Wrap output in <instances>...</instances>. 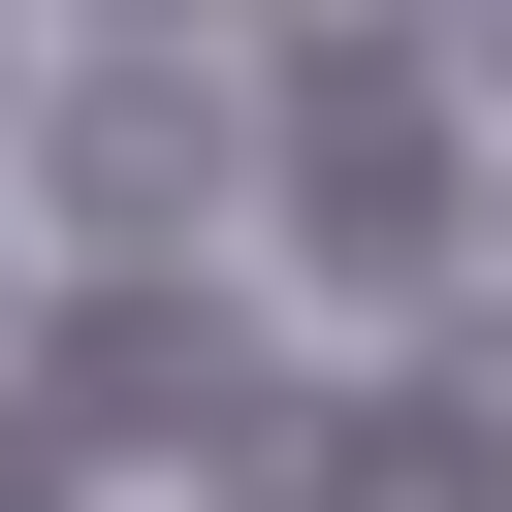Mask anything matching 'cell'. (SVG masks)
<instances>
[{
  "instance_id": "obj_1",
  "label": "cell",
  "mask_w": 512,
  "mask_h": 512,
  "mask_svg": "<svg viewBox=\"0 0 512 512\" xmlns=\"http://www.w3.org/2000/svg\"><path fill=\"white\" fill-rule=\"evenodd\" d=\"M0 416H32V448H224V416H256V320H224L192 256H128V288H64V320H32V384H0Z\"/></svg>"
},
{
  "instance_id": "obj_2",
  "label": "cell",
  "mask_w": 512,
  "mask_h": 512,
  "mask_svg": "<svg viewBox=\"0 0 512 512\" xmlns=\"http://www.w3.org/2000/svg\"><path fill=\"white\" fill-rule=\"evenodd\" d=\"M224 160H256V128H224V96H192V64H160V32H128V64H64V96H32V192H64V224H96V256H192V224H224Z\"/></svg>"
},
{
  "instance_id": "obj_3",
  "label": "cell",
  "mask_w": 512,
  "mask_h": 512,
  "mask_svg": "<svg viewBox=\"0 0 512 512\" xmlns=\"http://www.w3.org/2000/svg\"><path fill=\"white\" fill-rule=\"evenodd\" d=\"M256 160H288V224H352V288H416V224H448V96L416 64H288Z\"/></svg>"
},
{
  "instance_id": "obj_4",
  "label": "cell",
  "mask_w": 512,
  "mask_h": 512,
  "mask_svg": "<svg viewBox=\"0 0 512 512\" xmlns=\"http://www.w3.org/2000/svg\"><path fill=\"white\" fill-rule=\"evenodd\" d=\"M0 512H64V448H32V416H0Z\"/></svg>"
},
{
  "instance_id": "obj_5",
  "label": "cell",
  "mask_w": 512,
  "mask_h": 512,
  "mask_svg": "<svg viewBox=\"0 0 512 512\" xmlns=\"http://www.w3.org/2000/svg\"><path fill=\"white\" fill-rule=\"evenodd\" d=\"M448 64H480V96H512V0H480V32H448Z\"/></svg>"
},
{
  "instance_id": "obj_6",
  "label": "cell",
  "mask_w": 512,
  "mask_h": 512,
  "mask_svg": "<svg viewBox=\"0 0 512 512\" xmlns=\"http://www.w3.org/2000/svg\"><path fill=\"white\" fill-rule=\"evenodd\" d=\"M128 32H160V0H96V64H128Z\"/></svg>"
},
{
  "instance_id": "obj_7",
  "label": "cell",
  "mask_w": 512,
  "mask_h": 512,
  "mask_svg": "<svg viewBox=\"0 0 512 512\" xmlns=\"http://www.w3.org/2000/svg\"><path fill=\"white\" fill-rule=\"evenodd\" d=\"M0 384H32V288H0Z\"/></svg>"
}]
</instances>
